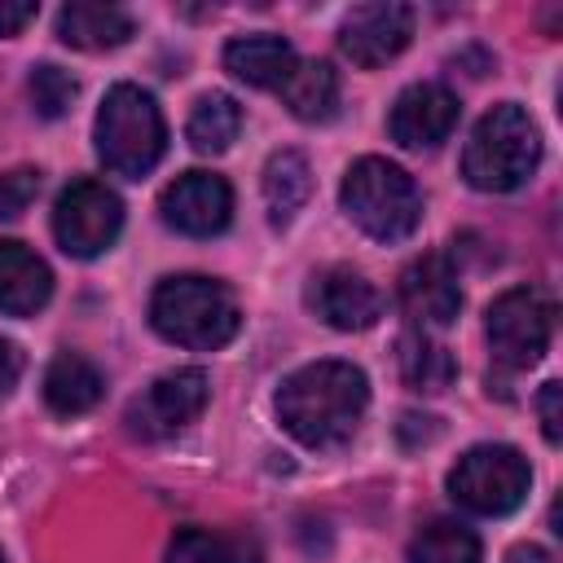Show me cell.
Returning a JSON list of instances; mask_svg holds the SVG:
<instances>
[{
	"mask_svg": "<svg viewBox=\"0 0 563 563\" xmlns=\"http://www.w3.org/2000/svg\"><path fill=\"white\" fill-rule=\"evenodd\" d=\"M365 405H369V378L352 361L299 365L277 387V418L308 449L343 444L365 418Z\"/></svg>",
	"mask_w": 563,
	"mask_h": 563,
	"instance_id": "obj_1",
	"label": "cell"
},
{
	"mask_svg": "<svg viewBox=\"0 0 563 563\" xmlns=\"http://www.w3.org/2000/svg\"><path fill=\"white\" fill-rule=\"evenodd\" d=\"M150 325L176 347L216 352L238 334L242 308H238L229 286H220L211 277H198V273H180V277H163L154 286Z\"/></svg>",
	"mask_w": 563,
	"mask_h": 563,
	"instance_id": "obj_2",
	"label": "cell"
},
{
	"mask_svg": "<svg viewBox=\"0 0 563 563\" xmlns=\"http://www.w3.org/2000/svg\"><path fill=\"white\" fill-rule=\"evenodd\" d=\"M537 163H541V132L528 119V110L515 101L493 106L475 123V132L462 150V176L479 194H510V189L528 185Z\"/></svg>",
	"mask_w": 563,
	"mask_h": 563,
	"instance_id": "obj_3",
	"label": "cell"
},
{
	"mask_svg": "<svg viewBox=\"0 0 563 563\" xmlns=\"http://www.w3.org/2000/svg\"><path fill=\"white\" fill-rule=\"evenodd\" d=\"M347 220L374 242H405L422 220V194L413 176L387 158H356L339 185Z\"/></svg>",
	"mask_w": 563,
	"mask_h": 563,
	"instance_id": "obj_4",
	"label": "cell"
},
{
	"mask_svg": "<svg viewBox=\"0 0 563 563\" xmlns=\"http://www.w3.org/2000/svg\"><path fill=\"white\" fill-rule=\"evenodd\" d=\"M92 136H97L101 163L114 176H128V180H141L145 172H154L163 150H167L163 110L136 84H114L106 92V101L97 110V123H92Z\"/></svg>",
	"mask_w": 563,
	"mask_h": 563,
	"instance_id": "obj_5",
	"label": "cell"
},
{
	"mask_svg": "<svg viewBox=\"0 0 563 563\" xmlns=\"http://www.w3.org/2000/svg\"><path fill=\"white\" fill-rule=\"evenodd\" d=\"M532 484V466L510 444H475L449 471V497L471 515H510Z\"/></svg>",
	"mask_w": 563,
	"mask_h": 563,
	"instance_id": "obj_6",
	"label": "cell"
},
{
	"mask_svg": "<svg viewBox=\"0 0 563 563\" xmlns=\"http://www.w3.org/2000/svg\"><path fill=\"white\" fill-rule=\"evenodd\" d=\"M484 334L488 347L501 365L528 369L545 356L550 334H554V303L537 286H510L501 290L488 312H484Z\"/></svg>",
	"mask_w": 563,
	"mask_h": 563,
	"instance_id": "obj_7",
	"label": "cell"
},
{
	"mask_svg": "<svg viewBox=\"0 0 563 563\" xmlns=\"http://www.w3.org/2000/svg\"><path fill=\"white\" fill-rule=\"evenodd\" d=\"M123 229V202L101 180H70L53 202V238L75 260H97Z\"/></svg>",
	"mask_w": 563,
	"mask_h": 563,
	"instance_id": "obj_8",
	"label": "cell"
},
{
	"mask_svg": "<svg viewBox=\"0 0 563 563\" xmlns=\"http://www.w3.org/2000/svg\"><path fill=\"white\" fill-rule=\"evenodd\" d=\"M207 396L211 387L202 369H172L128 405V431L141 440H167L207 409Z\"/></svg>",
	"mask_w": 563,
	"mask_h": 563,
	"instance_id": "obj_9",
	"label": "cell"
},
{
	"mask_svg": "<svg viewBox=\"0 0 563 563\" xmlns=\"http://www.w3.org/2000/svg\"><path fill=\"white\" fill-rule=\"evenodd\" d=\"M158 216L185 238H216L233 220V189L216 172H185L163 189Z\"/></svg>",
	"mask_w": 563,
	"mask_h": 563,
	"instance_id": "obj_10",
	"label": "cell"
},
{
	"mask_svg": "<svg viewBox=\"0 0 563 563\" xmlns=\"http://www.w3.org/2000/svg\"><path fill=\"white\" fill-rule=\"evenodd\" d=\"M413 35V9L396 4V0H374V4H356L343 26H339V48L343 57H352L356 66H383L391 62Z\"/></svg>",
	"mask_w": 563,
	"mask_h": 563,
	"instance_id": "obj_11",
	"label": "cell"
},
{
	"mask_svg": "<svg viewBox=\"0 0 563 563\" xmlns=\"http://www.w3.org/2000/svg\"><path fill=\"white\" fill-rule=\"evenodd\" d=\"M457 114H462V101H457L453 88H444V84H409L396 97L391 114H387V132L405 150H435L457 128Z\"/></svg>",
	"mask_w": 563,
	"mask_h": 563,
	"instance_id": "obj_12",
	"label": "cell"
},
{
	"mask_svg": "<svg viewBox=\"0 0 563 563\" xmlns=\"http://www.w3.org/2000/svg\"><path fill=\"white\" fill-rule=\"evenodd\" d=\"M400 308L405 317L427 334V330H444L457 321L462 312V286L457 273L444 255H422L400 273Z\"/></svg>",
	"mask_w": 563,
	"mask_h": 563,
	"instance_id": "obj_13",
	"label": "cell"
},
{
	"mask_svg": "<svg viewBox=\"0 0 563 563\" xmlns=\"http://www.w3.org/2000/svg\"><path fill=\"white\" fill-rule=\"evenodd\" d=\"M308 303H312V312H317L325 325L347 330V334H352V330H369V325L383 317V295H378V286H374L365 273L343 268V264L321 268V273L312 277Z\"/></svg>",
	"mask_w": 563,
	"mask_h": 563,
	"instance_id": "obj_14",
	"label": "cell"
},
{
	"mask_svg": "<svg viewBox=\"0 0 563 563\" xmlns=\"http://www.w3.org/2000/svg\"><path fill=\"white\" fill-rule=\"evenodd\" d=\"M53 295V273L48 264L13 238H0V312L9 317H31L48 303Z\"/></svg>",
	"mask_w": 563,
	"mask_h": 563,
	"instance_id": "obj_15",
	"label": "cell"
},
{
	"mask_svg": "<svg viewBox=\"0 0 563 563\" xmlns=\"http://www.w3.org/2000/svg\"><path fill=\"white\" fill-rule=\"evenodd\" d=\"M57 35L70 48L84 53H101V48H119L132 40V18L119 4H101V0H70L57 13Z\"/></svg>",
	"mask_w": 563,
	"mask_h": 563,
	"instance_id": "obj_16",
	"label": "cell"
},
{
	"mask_svg": "<svg viewBox=\"0 0 563 563\" xmlns=\"http://www.w3.org/2000/svg\"><path fill=\"white\" fill-rule=\"evenodd\" d=\"M295 66L299 57L282 35H242V40H229L224 48V70L251 88H282Z\"/></svg>",
	"mask_w": 563,
	"mask_h": 563,
	"instance_id": "obj_17",
	"label": "cell"
},
{
	"mask_svg": "<svg viewBox=\"0 0 563 563\" xmlns=\"http://www.w3.org/2000/svg\"><path fill=\"white\" fill-rule=\"evenodd\" d=\"M106 391V378L101 369L79 356V352H57L44 369V405L62 418H75V413H88Z\"/></svg>",
	"mask_w": 563,
	"mask_h": 563,
	"instance_id": "obj_18",
	"label": "cell"
},
{
	"mask_svg": "<svg viewBox=\"0 0 563 563\" xmlns=\"http://www.w3.org/2000/svg\"><path fill=\"white\" fill-rule=\"evenodd\" d=\"M277 92H282V101L295 119L325 123L339 110V70L330 62H299Z\"/></svg>",
	"mask_w": 563,
	"mask_h": 563,
	"instance_id": "obj_19",
	"label": "cell"
},
{
	"mask_svg": "<svg viewBox=\"0 0 563 563\" xmlns=\"http://www.w3.org/2000/svg\"><path fill=\"white\" fill-rule=\"evenodd\" d=\"M312 194V172H308V158L299 150H277L264 167V207H268V220L282 229L295 220V211L308 202Z\"/></svg>",
	"mask_w": 563,
	"mask_h": 563,
	"instance_id": "obj_20",
	"label": "cell"
},
{
	"mask_svg": "<svg viewBox=\"0 0 563 563\" xmlns=\"http://www.w3.org/2000/svg\"><path fill=\"white\" fill-rule=\"evenodd\" d=\"M242 132V106L229 92H202L189 110L185 136L198 154H224Z\"/></svg>",
	"mask_w": 563,
	"mask_h": 563,
	"instance_id": "obj_21",
	"label": "cell"
},
{
	"mask_svg": "<svg viewBox=\"0 0 563 563\" xmlns=\"http://www.w3.org/2000/svg\"><path fill=\"white\" fill-rule=\"evenodd\" d=\"M396 356H400V378L413 387V391H444L453 378H457V361L444 343H435L431 334L413 330L396 343Z\"/></svg>",
	"mask_w": 563,
	"mask_h": 563,
	"instance_id": "obj_22",
	"label": "cell"
},
{
	"mask_svg": "<svg viewBox=\"0 0 563 563\" xmlns=\"http://www.w3.org/2000/svg\"><path fill=\"white\" fill-rule=\"evenodd\" d=\"M479 537L457 519H431L409 541V563H479Z\"/></svg>",
	"mask_w": 563,
	"mask_h": 563,
	"instance_id": "obj_23",
	"label": "cell"
},
{
	"mask_svg": "<svg viewBox=\"0 0 563 563\" xmlns=\"http://www.w3.org/2000/svg\"><path fill=\"white\" fill-rule=\"evenodd\" d=\"M167 563H255V550L238 537H220L207 528H185L176 532Z\"/></svg>",
	"mask_w": 563,
	"mask_h": 563,
	"instance_id": "obj_24",
	"label": "cell"
},
{
	"mask_svg": "<svg viewBox=\"0 0 563 563\" xmlns=\"http://www.w3.org/2000/svg\"><path fill=\"white\" fill-rule=\"evenodd\" d=\"M26 92H31V106H35V114L40 119H57V114H66V106L75 101V79L62 70V66H53V62H44V66H35L31 70V79H26Z\"/></svg>",
	"mask_w": 563,
	"mask_h": 563,
	"instance_id": "obj_25",
	"label": "cell"
},
{
	"mask_svg": "<svg viewBox=\"0 0 563 563\" xmlns=\"http://www.w3.org/2000/svg\"><path fill=\"white\" fill-rule=\"evenodd\" d=\"M40 194V172L35 167H13V172H0V220H13L22 216Z\"/></svg>",
	"mask_w": 563,
	"mask_h": 563,
	"instance_id": "obj_26",
	"label": "cell"
},
{
	"mask_svg": "<svg viewBox=\"0 0 563 563\" xmlns=\"http://www.w3.org/2000/svg\"><path fill=\"white\" fill-rule=\"evenodd\" d=\"M559 396H563V387L559 383H545L541 387V396H537V409H541V431H545V440L550 444H559L563 440V418H559Z\"/></svg>",
	"mask_w": 563,
	"mask_h": 563,
	"instance_id": "obj_27",
	"label": "cell"
},
{
	"mask_svg": "<svg viewBox=\"0 0 563 563\" xmlns=\"http://www.w3.org/2000/svg\"><path fill=\"white\" fill-rule=\"evenodd\" d=\"M26 22H35L31 0H0V35H18Z\"/></svg>",
	"mask_w": 563,
	"mask_h": 563,
	"instance_id": "obj_28",
	"label": "cell"
},
{
	"mask_svg": "<svg viewBox=\"0 0 563 563\" xmlns=\"http://www.w3.org/2000/svg\"><path fill=\"white\" fill-rule=\"evenodd\" d=\"M18 378H22V352L9 339H0V400L18 387Z\"/></svg>",
	"mask_w": 563,
	"mask_h": 563,
	"instance_id": "obj_29",
	"label": "cell"
},
{
	"mask_svg": "<svg viewBox=\"0 0 563 563\" xmlns=\"http://www.w3.org/2000/svg\"><path fill=\"white\" fill-rule=\"evenodd\" d=\"M506 563H554V554L541 550V545H515V550L506 554Z\"/></svg>",
	"mask_w": 563,
	"mask_h": 563,
	"instance_id": "obj_30",
	"label": "cell"
},
{
	"mask_svg": "<svg viewBox=\"0 0 563 563\" xmlns=\"http://www.w3.org/2000/svg\"><path fill=\"white\" fill-rule=\"evenodd\" d=\"M0 563H4V554H0Z\"/></svg>",
	"mask_w": 563,
	"mask_h": 563,
	"instance_id": "obj_31",
	"label": "cell"
}]
</instances>
